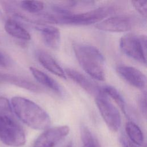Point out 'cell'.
Segmentation results:
<instances>
[{"instance_id":"cell-1","label":"cell","mask_w":147,"mask_h":147,"mask_svg":"<svg viewBox=\"0 0 147 147\" xmlns=\"http://www.w3.org/2000/svg\"><path fill=\"white\" fill-rule=\"evenodd\" d=\"M11 106L14 114L23 123L35 130H45L51 125L47 111L35 102L24 97L11 98Z\"/></svg>"},{"instance_id":"cell-2","label":"cell","mask_w":147,"mask_h":147,"mask_svg":"<svg viewBox=\"0 0 147 147\" xmlns=\"http://www.w3.org/2000/svg\"><path fill=\"white\" fill-rule=\"evenodd\" d=\"M0 140L12 147H20L26 142L24 130L15 117L11 103L2 96H0Z\"/></svg>"},{"instance_id":"cell-3","label":"cell","mask_w":147,"mask_h":147,"mask_svg":"<svg viewBox=\"0 0 147 147\" xmlns=\"http://www.w3.org/2000/svg\"><path fill=\"white\" fill-rule=\"evenodd\" d=\"M73 50L82 68L90 76L99 81L105 79V60L95 47L83 42H74Z\"/></svg>"},{"instance_id":"cell-4","label":"cell","mask_w":147,"mask_h":147,"mask_svg":"<svg viewBox=\"0 0 147 147\" xmlns=\"http://www.w3.org/2000/svg\"><path fill=\"white\" fill-rule=\"evenodd\" d=\"M111 6L98 7L96 9L79 14H64L60 16H45L47 21L69 25H88L99 22L115 11Z\"/></svg>"},{"instance_id":"cell-5","label":"cell","mask_w":147,"mask_h":147,"mask_svg":"<svg viewBox=\"0 0 147 147\" xmlns=\"http://www.w3.org/2000/svg\"><path fill=\"white\" fill-rule=\"evenodd\" d=\"M146 37L128 33L123 36L119 41L122 52L128 57L144 64H146Z\"/></svg>"},{"instance_id":"cell-6","label":"cell","mask_w":147,"mask_h":147,"mask_svg":"<svg viewBox=\"0 0 147 147\" xmlns=\"http://www.w3.org/2000/svg\"><path fill=\"white\" fill-rule=\"evenodd\" d=\"M95 103L98 110L109 129L117 131L121 124V118L117 108L103 92L95 98Z\"/></svg>"},{"instance_id":"cell-7","label":"cell","mask_w":147,"mask_h":147,"mask_svg":"<svg viewBox=\"0 0 147 147\" xmlns=\"http://www.w3.org/2000/svg\"><path fill=\"white\" fill-rule=\"evenodd\" d=\"M136 24L133 17L129 16H115L98 23L96 29L109 32H124L131 29Z\"/></svg>"},{"instance_id":"cell-8","label":"cell","mask_w":147,"mask_h":147,"mask_svg":"<svg viewBox=\"0 0 147 147\" xmlns=\"http://www.w3.org/2000/svg\"><path fill=\"white\" fill-rule=\"evenodd\" d=\"M69 132V127L67 125L48 128L36 138L33 147H55Z\"/></svg>"},{"instance_id":"cell-9","label":"cell","mask_w":147,"mask_h":147,"mask_svg":"<svg viewBox=\"0 0 147 147\" xmlns=\"http://www.w3.org/2000/svg\"><path fill=\"white\" fill-rule=\"evenodd\" d=\"M116 71L131 86L141 90L146 87V76L137 68L126 65H119L116 67Z\"/></svg>"},{"instance_id":"cell-10","label":"cell","mask_w":147,"mask_h":147,"mask_svg":"<svg viewBox=\"0 0 147 147\" xmlns=\"http://www.w3.org/2000/svg\"><path fill=\"white\" fill-rule=\"evenodd\" d=\"M64 72L66 76L67 75L71 80L91 96L96 98L103 93L100 87L76 70L71 68H66Z\"/></svg>"},{"instance_id":"cell-11","label":"cell","mask_w":147,"mask_h":147,"mask_svg":"<svg viewBox=\"0 0 147 147\" xmlns=\"http://www.w3.org/2000/svg\"><path fill=\"white\" fill-rule=\"evenodd\" d=\"M35 28L40 32L43 42L49 48L56 50L60 44V32L55 26L38 24Z\"/></svg>"},{"instance_id":"cell-12","label":"cell","mask_w":147,"mask_h":147,"mask_svg":"<svg viewBox=\"0 0 147 147\" xmlns=\"http://www.w3.org/2000/svg\"><path fill=\"white\" fill-rule=\"evenodd\" d=\"M36 56L39 63L48 71L60 78H67L64 70L48 53L39 50L37 52Z\"/></svg>"},{"instance_id":"cell-13","label":"cell","mask_w":147,"mask_h":147,"mask_svg":"<svg viewBox=\"0 0 147 147\" xmlns=\"http://www.w3.org/2000/svg\"><path fill=\"white\" fill-rule=\"evenodd\" d=\"M0 82L9 83L34 92L41 91L40 87L32 81L13 74L0 72Z\"/></svg>"},{"instance_id":"cell-14","label":"cell","mask_w":147,"mask_h":147,"mask_svg":"<svg viewBox=\"0 0 147 147\" xmlns=\"http://www.w3.org/2000/svg\"><path fill=\"white\" fill-rule=\"evenodd\" d=\"M6 32L11 36L25 41H29L31 38L30 34L20 24L16 21L9 19L5 24Z\"/></svg>"},{"instance_id":"cell-15","label":"cell","mask_w":147,"mask_h":147,"mask_svg":"<svg viewBox=\"0 0 147 147\" xmlns=\"http://www.w3.org/2000/svg\"><path fill=\"white\" fill-rule=\"evenodd\" d=\"M29 70L33 77L40 83L57 93H61L60 86L53 78L34 67H30Z\"/></svg>"},{"instance_id":"cell-16","label":"cell","mask_w":147,"mask_h":147,"mask_svg":"<svg viewBox=\"0 0 147 147\" xmlns=\"http://www.w3.org/2000/svg\"><path fill=\"white\" fill-rule=\"evenodd\" d=\"M125 130L129 138L136 145L141 147L146 146V142L142 131L134 122L130 121L126 123Z\"/></svg>"},{"instance_id":"cell-17","label":"cell","mask_w":147,"mask_h":147,"mask_svg":"<svg viewBox=\"0 0 147 147\" xmlns=\"http://www.w3.org/2000/svg\"><path fill=\"white\" fill-rule=\"evenodd\" d=\"M103 92L106 95L109 96L110 98L113 99L115 103L119 106L122 112L125 114V115H127V110H126V102L120 94V92L114 87L110 86H106L102 88Z\"/></svg>"},{"instance_id":"cell-18","label":"cell","mask_w":147,"mask_h":147,"mask_svg":"<svg viewBox=\"0 0 147 147\" xmlns=\"http://www.w3.org/2000/svg\"><path fill=\"white\" fill-rule=\"evenodd\" d=\"M80 136L83 144V147H100L96 138L84 125H82L80 127Z\"/></svg>"},{"instance_id":"cell-19","label":"cell","mask_w":147,"mask_h":147,"mask_svg":"<svg viewBox=\"0 0 147 147\" xmlns=\"http://www.w3.org/2000/svg\"><path fill=\"white\" fill-rule=\"evenodd\" d=\"M19 6L21 9L29 13H37L42 10L44 4L38 1H23L20 2Z\"/></svg>"},{"instance_id":"cell-20","label":"cell","mask_w":147,"mask_h":147,"mask_svg":"<svg viewBox=\"0 0 147 147\" xmlns=\"http://www.w3.org/2000/svg\"><path fill=\"white\" fill-rule=\"evenodd\" d=\"M131 4L134 9L144 18L147 15V1H132Z\"/></svg>"},{"instance_id":"cell-21","label":"cell","mask_w":147,"mask_h":147,"mask_svg":"<svg viewBox=\"0 0 147 147\" xmlns=\"http://www.w3.org/2000/svg\"><path fill=\"white\" fill-rule=\"evenodd\" d=\"M138 104L142 114L146 118V94L145 92L142 93L138 97Z\"/></svg>"},{"instance_id":"cell-22","label":"cell","mask_w":147,"mask_h":147,"mask_svg":"<svg viewBox=\"0 0 147 147\" xmlns=\"http://www.w3.org/2000/svg\"><path fill=\"white\" fill-rule=\"evenodd\" d=\"M10 65L9 59L3 53L0 52V67H7Z\"/></svg>"},{"instance_id":"cell-23","label":"cell","mask_w":147,"mask_h":147,"mask_svg":"<svg viewBox=\"0 0 147 147\" xmlns=\"http://www.w3.org/2000/svg\"><path fill=\"white\" fill-rule=\"evenodd\" d=\"M123 145H125V147H133V146L129 145V144H127L125 141H123Z\"/></svg>"},{"instance_id":"cell-24","label":"cell","mask_w":147,"mask_h":147,"mask_svg":"<svg viewBox=\"0 0 147 147\" xmlns=\"http://www.w3.org/2000/svg\"><path fill=\"white\" fill-rule=\"evenodd\" d=\"M65 147H72V144L71 143H69Z\"/></svg>"}]
</instances>
